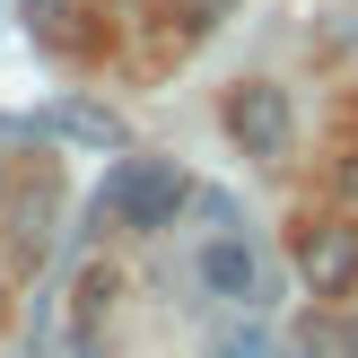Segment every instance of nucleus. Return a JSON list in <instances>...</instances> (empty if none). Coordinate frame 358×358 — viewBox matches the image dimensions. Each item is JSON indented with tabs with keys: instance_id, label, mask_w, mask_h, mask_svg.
I'll return each mask as SVG.
<instances>
[{
	"instance_id": "f257e3e1",
	"label": "nucleus",
	"mask_w": 358,
	"mask_h": 358,
	"mask_svg": "<svg viewBox=\"0 0 358 358\" xmlns=\"http://www.w3.org/2000/svg\"><path fill=\"white\" fill-rule=\"evenodd\" d=\"M184 210V166L175 157H122L114 184H105V219L122 227H166Z\"/></svg>"
},
{
	"instance_id": "f03ea898",
	"label": "nucleus",
	"mask_w": 358,
	"mask_h": 358,
	"mask_svg": "<svg viewBox=\"0 0 358 358\" xmlns=\"http://www.w3.org/2000/svg\"><path fill=\"white\" fill-rule=\"evenodd\" d=\"M227 140H236L245 157H289V140H297V114H289V87H271V79H245L236 96H227Z\"/></svg>"
},
{
	"instance_id": "7ed1b4c3",
	"label": "nucleus",
	"mask_w": 358,
	"mask_h": 358,
	"mask_svg": "<svg viewBox=\"0 0 358 358\" xmlns=\"http://www.w3.org/2000/svg\"><path fill=\"white\" fill-rule=\"evenodd\" d=\"M297 280H306L315 297H350L358 289V227L350 219L306 227V245H297Z\"/></svg>"
},
{
	"instance_id": "20e7f679",
	"label": "nucleus",
	"mask_w": 358,
	"mask_h": 358,
	"mask_svg": "<svg viewBox=\"0 0 358 358\" xmlns=\"http://www.w3.org/2000/svg\"><path fill=\"white\" fill-rule=\"evenodd\" d=\"M201 289H210V297H227V306H254V297H262V254H254L245 236L201 245Z\"/></svg>"
},
{
	"instance_id": "39448f33",
	"label": "nucleus",
	"mask_w": 358,
	"mask_h": 358,
	"mask_svg": "<svg viewBox=\"0 0 358 358\" xmlns=\"http://www.w3.org/2000/svg\"><path fill=\"white\" fill-rule=\"evenodd\" d=\"M44 131L79 140V149H122V114H114V105H87V96L52 105V114H44Z\"/></svg>"
},
{
	"instance_id": "423d86ee",
	"label": "nucleus",
	"mask_w": 358,
	"mask_h": 358,
	"mask_svg": "<svg viewBox=\"0 0 358 358\" xmlns=\"http://www.w3.org/2000/svg\"><path fill=\"white\" fill-rule=\"evenodd\" d=\"M210 358H262V332H254V324H245V332H219V350H210Z\"/></svg>"
},
{
	"instance_id": "0eeeda50",
	"label": "nucleus",
	"mask_w": 358,
	"mask_h": 358,
	"mask_svg": "<svg viewBox=\"0 0 358 358\" xmlns=\"http://www.w3.org/2000/svg\"><path fill=\"white\" fill-rule=\"evenodd\" d=\"M289 358H332V341H324V332H306V341H297Z\"/></svg>"
},
{
	"instance_id": "6e6552de",
	"label": "nucleus",
	"mask_w": 358,
	"mask_h": 358,
	"mask_svg": "<svg viewBox=\"0 0 358 358\" xmlns=\"http://www.w3.org/2000/svg\"><path fill=\"white\" fill-rule=\"evenodd\" d=\"M0 315H9V280H0Z\"/></svg>"
},
{
	"instance_id": "1a4fd4ad",
	"label": "nucleus",
	"mask_w": 358,
	"mask_h": 358,
	"mask_svg": "<svg viewBox=\"0 0 358 358\" xmlns=\"http://www.w3.org/2000/svg\"><path fill=\"white\" fill-rule=\"evenodd\" d=\"M210 9H219V0H210Z\"/></svg>"
}]
</instances>
